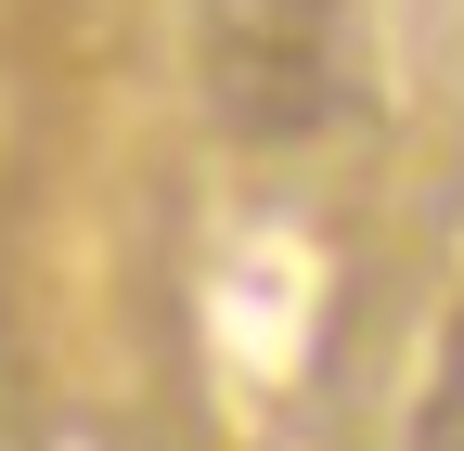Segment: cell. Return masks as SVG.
Returning <instances> with one entry per match:
<instances>
[{"label": "cell", "instance_id": "obj_1", "mask_svg": "<svg viewBox=\"0 0 464 451\" xmlns=\"http://www.w3.org/2000/svg\"><path fill=\"white\" fill-rule=\"evenodd\" d=\"M194 65L219 142H310L348 91V0H194Z\"/></svg>", "mask_w": 464, "mask_h": 451}, {"label": "cell", "instance_id": "obj_2", "mask_svg": "<svg viewBox=\"0 0 464 451\" xmlns=\"http://www.w3.org/2000/svg\"><path fill=\"white\" fill-rule=\"evenodd\" d=\"M413 451H464V310L439 322V361H426V413H413Z\"/></svg>", "mask_w": 464, "mask_h": 451}]
</instances>
